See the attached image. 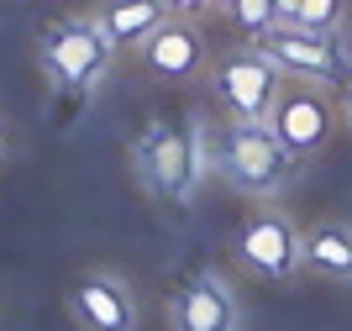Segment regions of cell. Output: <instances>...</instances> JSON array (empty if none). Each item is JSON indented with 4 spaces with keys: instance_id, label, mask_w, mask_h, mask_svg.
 <instances>
[{
    "instance_id": "20",
    "label": "cell",
    "mask_w": 352,
    "mask_h": 331,
    "mask_svg": "<svg viewBox=\"0 0 352 331\" xmlns=\"http://www.w3.org/2000/svg\"><path fill=\"white\" fill-rule=\"evenodd\" d=\"M347 53H352V37H347Z\"/></svg>"
},
{
    "instance_id": "18",
    "label": "cell",
    "mask_w": 352,
    "mask_h": 331,
    "mask_svg": "<svg viewBox=\"0 0 352 331\" xmlns=\"http://www.w3.org/2000/svg\"><path fill=\"white\" fill-rule=\"evenodd\" d=\"M236 0H210V11H232Z\"/></svg>"
},
{
    "instance_id": "7",
    "label": "cell",
    "mask_w": 352,
    "mask_h": 331,
    "mask_svg": "<svg viewBox=\"0 0 352 331\" xmlns=\"http://www.w3.org/2000/svg\"><path fill=\"white\" fill-rule=\"evenodd\" d=\"M236 258H242V268L252 279H268V284L294 279L305 268V231L294 226L289 216H279V211L248 216L242 231H236Z\"/></svg>"
},
{
    "instance_id": "6",
    "label": "cell",
    "mask_w": 352,
    "mask_h": 331,
    "mask_svg": "<svg viewBox=\"0 0 352 331\" xmlns=\"http://www.w3.org/2000/svg\"><path fill=\"white\" fill-rule=\"evenodd\" d=\"M337 116L342 111L331 105V89L305 85V79H284L268 127H274V137L284 142V153L300 163V158H316V153L331 142V121H337Z\"/></svg>"
},
{
    "instance_id": "1",
    "label": "cell",
    "mask_w": 352,
    "mask_h": 331,
    "mask_svg": "<svg viewBox=\"0 0 352 331\" xmlns=\"http://www.w3.org/2000/svg\"><path fill=\"white\" fill-rule=\"evenodd\" d=\"M132 169L153 200L190 205L200 195L210 173H216V131L206 127V116L190 111L184 127L174 121H153L132 142Z\"/></svg>"
},
{
    "instance_id": "14",
    "label": "cell",
    "mask_w": 352,
    "mask_h": 331,
    "mask_svg": "<svg viewBox=\"0 0 352 331\" xmlns=\"http://www.w3.org/2000/svg\"><path fill=\"white\" fill-rule=\"evenodd\" d=\"M342 6H347V0H300L294 27H310V32H342Z\"/></svg>"
},
{
    "instance_id": "17",
    "label": "cell",
    "mask_w": 352,
    "mask_h": 331,
    "mask_svg": "<svg viewBox=\"0 0 352 331\" xmlns=\"http://www.w3.org/2000/svg\"><path fill=\"white\" fill-rule=\"evenodd\" d=\"M274 11H279V21H294V11H300V0H274Z\"/></svg>"
},
{
    "instance_id": "8",
    "label": "cell",
    "mask_w": 352,
    "mask_h": 331,
    "mask_svg": "<svg viewBox=\"0 0 352 331\" xmlns=\"http://www.w3.org/2000/svg\"><path fill=\"white\" fill-rule=\"evenodd\" d=\"M168 326L174 331H242L236 289L221 274H195L168 295Z\"/></svg>"
},
{
    "instance_id": "11",
    "label": "cell",
    "mask_w": 352,
    "mask_h": 331,
    "mask_svg": "<svg viewBox=\"0 0 352 331\" xmlns=\"http://www.w3.org/2000/svg\"><path fill=\"white\" fill-rule=\"evenodd\" d=\"M89 16H95V27L111 37V47H142L174 11H168L163 0H95Z\"/></svg>"
},
{
    "instance_id": "15",
    "label": "cell",
    "mask_w": 352,
    "mask_h": 331,
    "mask_svg": "<svg viewBox=\"0 0 352 331\" xmlns=\"http://www.w3.org/2000/svg\"><path fill=\"white\" fill-rule=\"evenodd\" d=\"M174 16H195V11H210V0H163Z\"/></svg>"
},
{
    "instance_id": "4",
    "label": "cell",
    "mask_w": 352,
    "mask_h": 331,
    "mask_svg": "<svg viewBox=\"0 0 352 331\" xmlns=\"http://www.w3.org/2000/svg\"><path fill=\"white\" fill-rule=\"evenodd\" d=\"M258 47L279 63L284 79H305V85H321V89L352 85V53L342 32H310V27H294V21H279L268 37H258Z\"/></svg>"
},
{
    "instance_id": "16",
    "label": "cell",
    "mask_w": 352,
    "mask_h": 331,
    "mask_svg": "<svg viewBox=\"0 0 352 331\" xmlns=\"http://www.w3.org/2000/svg\"><path fill=\"white\" fill-rule=\"evenodd\" d=\"M337 111H342V121H347V131H352V85L342 89V100H337Z\"/></svg>"
},
{
    "instance_id": "12",
    "label": "cell",
    "mask_w": 352,
    "mask_h": 331,
    "mask_svg": "<svg viewBox=\"0 0 352 331\" xmlns=\"http://www.w3.org/2000/svg\"><path fill=\"white\" fill-rule=\"evenodd\" d=\"M305 268L326 284H352V226L342 221L305 226Z\"/></svg>"
},
{
    "instance_id": "5",
    "label": "cell",
    "mask_w": 352,
    "mask_h": 331,
    "mask_svg": "<svg viewBox=\"0 0 352 331\" xmlns=\"http://www.w3.org/2000/svg\"><path fill=\"white\" fill-rule=\"evenodd\" d=\"M210 89H216V100L226 105L232 121H268L274 105H279L284 74L258 43L252 47H226V53L210 63Z\"/></svg>"
},
{
    "instance_id": "10",
    "label": "cell",
    "mask_w": 352,
    "mask_h": 331,
    "mask_svg": "<svg viewBox=\"0 0 352 331\" xmlns=\"http://www.w3.org/2000/svg\"><path fill=\"white\" fill-rule=\"evenodd\" d=\"M137 58H142L158 79H195L200 63H206V47H200V32H195L184 16H168V21L137 47Z\"/></svg>"
},
{
    "instance_id": "13",
    "label": "cell",
    "mask_w": 352,
    "mask_h": 331,
    "mask_svg": "<svg viewBox=\"0 0 352 331\" xmlns=\"http://www.w3.org/2000/svg\"><path fill=\"white\" fill-rule=\"evenodd\" d=\"M232 16H236V27L248 32L252 43H258V37H268V32L279 27V11H274V0H236Z\"/></svg>"
},
{
    "instance_id": "2",
    "label": "cell",
    "mask_w": 352,
    "mask_h": 331,
    "mask_svg": "<svg viewBox=\"0 0 352 331\" xmlns=\"http://www.w3.org/2000/svg\"><path fill=\"white\" fill-rule=\"evenodd\" d=\"M216 173L248 200H279L294 179V158L268 121H226L216 131Z\"/></svg>"
},
{
    "instance_id": "19",
    "label": "cell",
    "mask_w": 352,
    "mask_h": 331,
    "mask_svg": "<svg viewBox=\"0 0 352 331\" xmlns=\"http://www.w3.org/2000/svg\"><path fill=\"white\" fill-rule=\"evenodd\" d=\"M0 158H6V127H0Z\"/></svg>"
},
{
    "instance_id": "9",
    "label": "cell",
    "mask_w": 352,
    "mask_h": 331,
    "mask_svg": "<svg viewBox=\"0 0 352 331\" xmlns=\"http://www.w3.org/2000/svg\"><path fill=\"white\" fill-rule=\"evenodd\" d=\"M69 310L85 331H137L142 326L137 289L121 274H85L69 289Z\"/></svg>"
},
{
    "instance_id": "3",
    "label": "cell",
    "mask_w": 352,
    "mask_h": 331,
    "mask_svg": "<svg viewBox=\"0 0 352 331\" xmlns=\"http://www.w3.org/2000/svg\"><path fill=\"white\" fill-rule=\"evenodd\" d=\"M37 58H43V69L53 74L58 89H69V95H95V89L105 85L111 63H116V47L95 27V16L79 11V16L47 21L43 37H37Z\"/></svg>"
}]
</instances>
